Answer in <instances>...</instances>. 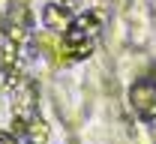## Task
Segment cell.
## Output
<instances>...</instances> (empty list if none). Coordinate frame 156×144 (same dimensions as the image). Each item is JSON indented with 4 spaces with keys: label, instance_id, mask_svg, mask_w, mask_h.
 I'll return each mask as SVG.
<instances>
[{
    "label": "cell",
    "instance_id": "obj_1",
    "mask_svg": "<svg viewBox=\"0 0 156 144\" xmlns=\"http://www.w3.org/2000/svg\"><path fill=\"white\" fill-rule=\"evenodd\" d=\"M99 30V18L96 15H81L69 24L66 30V48H69V57H84L90 48H93V36Z\"/></svg>",
    "mask_w": 156,
    "mask_h": 144
},
{
    "label": "cell",
    "instance_id": "obj_2",
    "mask_svg": "<svg viewBox=\"0 0 156 144\" xmlns=\"http://www.w3.org/2000/svg\"><path fill=\"white\" fill-rule=\"evenodd\" d=\"M129 99H132V108H135L144 120H153L156 117V81L153 78L135 81L132 90H129Z\"/></svg>",
    "mask_w": 156,
    "mask_h": 144
},
{
    "label": "cell",
    "instance_id": "obj_3",
    "mask_svg": "<svg viewBox=\"0 0 156 144\" xmlns=\"http://www.w3.org/2000/svg\"><path fill=\"white\" fill-rule=\"evenodd\" d=\"M42 21L51 27V30H69V24H72V12H69V6H60V3H48L45 6V12H42Z\"/></svg>",
    "mask_w": 156,
    "mask_h": 144
},
{
    "label": "cell",
    "instance_id": "obj_4",
    "mask_svg": "<svg viewBox=\"0 0 156 144\" xmlns=\"http://www.w3.org/2000/svg\"><path fill=\"white\" fill-rule=\"evenodd\" d=\"M0 144H15V138H12V135H6V132H0Z\"/></svg>",
    "mask_w": 156,
    "mask_h": 144
}]
</instances>
